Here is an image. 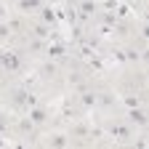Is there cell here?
<instances>
[{
    "label": "cell",
    "instance_id": "cell-1",
    "mask_svg": "<svg viewBox=\"0 0 149 149\" xmlns=\"http://www.w3.org/2000/svg\"><path fill=\"white\" fill-rule=\"evenodd\" d=\"M3 67H6V69H11V72H16L19 67H22V59H19V53H16V51L3 53Z\"/></svg>",
    "mask_w": 149,
    "mask_h": 149
},
{
    "label": "cell",
    "instance_id": "cell-2",
    "mask_svg": "<svg viewBox=\"0 0 149 149\" xmlns=\"http://www.w3.org/2000/svg\"><path fill=\"white\" fill-rule=\"evenodd\" d=\"M130 123H136V125H144V123H146L144 112H141V109H133V112H130Z\"/></svg>",
    "mask_w": 149,
    "mask_h": 149
},
{
    "label": "cell",
    "instance_id": "cell-3",
    "mask_svg": "<svg viewBox=\"0 0 149 149\" xmlns=\"http://www.w3.org/2000/svg\"><path fill=\"white\" fill-rule=\"evenodd\" d=\"M29 117H32V123H45V112L43 109H32Z\"/></svg>",
    "mask_w": 149,
    "mask_h": 149
},
{
    "label": "cell",
    "instance_id": "cell-4",
    "mask_svg": "<svg viewBox=\"0 0 149 149\" xmlns=\"http://www.w3.org/2000/svg\"><path fill=\"white\" fill-rule=\"evenodd\" d=\"M19 6H22L24 11H29V8H40V0H22Z\"/></svg>",
    "mask_w": 149,
    "mask_h": 149
},
{
    "label": "cell",
    "instance_id": "cell-5",
    "mask_svg": "<svg viewBox=\"0 0 149 149\" xmlns=\"http://www.w3.org/2000/svg\"><path fill=\"white\" fill-rule=\"evenodd\" d=\"M43 22H45V24H51V22H53V13H51L48 8H43Z\"/></svg>",
    "mask_w": 149,
    "mask_h": 149
},
{
    "label": "cell",
    "instance_id": "cell-6",
    "mask_svg": "<svg viewBox=\"0 0 149 149\" xmlns=\"http://www.w3.org/2000/svg\"><path fill=\"white\" fill-rule=\"evenodd\" d=\"M115 136H120V139H128V130H125V128H115Z\"/></svg>",
    "mask_w": 149,
    "mask_h": 149
},
{
    "label": "cell",
    "instance_id": "cell-7",
    "mask_svg": "<svg viewBox=\"0 0 149 149\" xmlns=\"http://www.w3.org/2000/svg\"><path fill=\"white\" fill-rule=\"evenodd\" d=\"M48 53H51V56H61V53H64V48H61V45H56V48H51Z\"/></svg>",
    "mask_w": 149,
    "mask_h": 149
},
{
    "label": "cell",
    "instance_id": "cell-8",
    "mask_svg": "<svg viewBox=\"0 0 149 149\" xmlns=\"http://www.w3.org/2000/svg\"><path fill=\"white\" fill-rule=\"evenodd\" d=\"M35 35H37V37H45V35H48V29H45V27H37V29H35Z\"/></svg>",
    "mask_w": 149,
    "mask_h": 149
}]
</instances>
